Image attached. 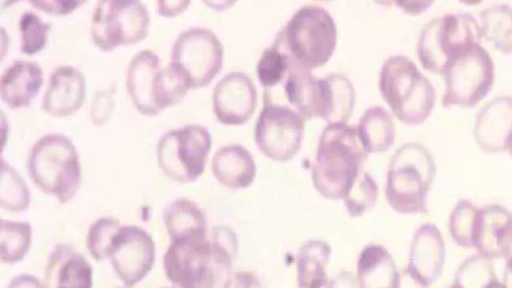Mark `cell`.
I'll return each instance as SVG.
<instances>
[{
	"mask_svg": "<svg viewBox=\"0 0 512 288\" xmlns=\"http://www.w3.org/2000/svg\"><path fill=\"white\" fill-rule=\"evenodd\" d=\"M43 84V70L28 60H15L3 71L0 79L2 101L11 109L28 107Z\"/></svg>",
	"mask_w": 512,
	"mask_h": 288,
	"instance_id": "obj_21",
	"label": "cell"
},
{
	"mask_svg": "<svg viewBox=\"0 0 512 288\" xmlns=\"http://www.w3.org/2000/svg\"><path fill=\"white\" fill-rule=\"evenodd\" d=\"M290 65L289 55L275 40L271 47L264 50L257 63V78L265 89H273L283 82Z\"/></svg>",
	"mask_w": 512,
	"mask_h": 288,
	"instance_id": "obj_30",
	"label": "cell"
},
{
	"mask_svg": "<svg viewBox=\"0 0 512 288\" xmlns=\"http://www.w3.org/2000/svg\"><path fill=\"white\" fill-rule=\"evenodd\" d=\"M32 242L30 223L1 219L0 260L15 264L28 253Z\"/></svg>",
	"mask_w": 512,
	"mask_h": 288,
	"instance_id": "obj_28",
	"label": "cell"
},
{
	"mask_svg": "<svg viewBox=\"0 0 512 288\" xmlns=\"http://www.w3.org/2000/svg\"><path fill=\"white\" fill-rule=\"evenodd\" d=\"M15 286H32V287H39L44 286L40 283V281L35 278L34 276L27 275V274H21L16 276L14 279H12L11 283L9 284V287H15Z\"/></svg>",
	"mask_w": 512,
	"mask_h": 288,
	"instance_id": "obj_39",
	"label": "cell"
},
{
	"mask_svg": "<svg viewBox=\"0 0 512 288\" xmlns=\"http://www.w3.org/2000/svg\"><path fill=\"white\" fill-rule=\"evenodd\" d=\"M263 101L254 129L255 144L267 158L277 162L289 161L301 148L305 119L286 103L265 95Z\"/></svg>",
	"mask_w": 512,
	"mask_h": 288,
	"instance_id": "obj_12",
	"label": "cell"
},
{
	"mask_svg": "<svg viewBox=\"0 0 512 288\" xmlns=\"http://www.w3.org/2000/svg\"><path fill=\"white\" fill-rule=\"evenodd\" d=\"M164 225L171 240L206 238V219L201 208L188 198L172 201L164 210Z\"/></svg>",
	"mask_w": 512,
	"mask_h": 288,
	"instance_id": "obj_24",
	"label": "cell"
},
{
	"mask_svg": "<svg viewBox=\"0 0 512 288\" xmlns=\"http://www.w3.org/2000/svg\"><path fill=\"white\" fill-rule=\"evenodd\" d=\"M150 17L140 0L105 4L97 2L91 19V38L102 51L133 45L149 32Z\"/></svg>",
	"mask_w": 512,
	"mask_h": 288,
	"instance_id": "obj_13",
	"label": "cell"
},
{
	"mask_svg": "<svg viewBox=\"0 0 512 288\" xmlns=\"http://www.w3.org/2000/svg\"><path fill=\"white\" fill-rule=\"evenodd\" d=\"M441 74L444 107L475 106L491 91L495 77L493 61L480 42L453 57Z\"/></svg>",
	"mask_w": 512,
	"mask_h": 288,
	"instance_id": "obj_10",
	"label": "cell"
},
{
	"mask_svg": "<svg viewBox=\"0 0 512 288\" xmlns=\"http://www.w3.org/2000/svg\"><path fill=\"white\" fill-rule=\"evenodd\" d=\"M236 253V246L214 237L171 240L163 256L164 274L176 287H227Z\"/></svg>",
	"mask_w": 512,
	"mask_h": 288,
	"instance_id": "obj_1",
	"label": "cell"
},
{
	"mask_svg": "<svg viewBox=\"0 0 512 288\" xmlns=\"http://www.w3.org/2000/svg\"><path fill=\"white\" fill-rule=\"evenodd\" d=\"M121 227L118 219L102 217L94 221L86 236V247L90 256L98 262L108 259L114 236Z\"/></svg>",
	"mask_w": 512,
	"mask_h": 288,
	"instance_id": "obj_33",
	"label": "cell"
},
{
	"mask_svg": "<svg viewBox=\"0 0 512 288\" xmlns=\"http://www.w3.org/2000/svg\"><path fill=\"white\" fill-rule=\"evenodd\" d=\"M276 41L297 65L312 70L325 65L337 45V28L328 11L315 5L297 10Z\"/></svg>",
	"mask_w": 512,
	"mask_h": 288,
	"instance_id": "obj_7",
	"label": "cell"
},
{
	"mask_svg": "<svg viewBox=\"0 0 512 288\" xmlns=\"http://www.w3.org/2000/svg\"><path fill=\"white\" fill-rule=\"evenodd\" d=\"M27 172L43 193L64 204L81 184V165L73 142L65 135L49 133L39 138L27 158Z\"/></svg>",
	"mask_w": 512,
	"mask_h": 288,
	"instance_id": "obj_3",
	"label": "cell"
},
{
	"mask_svg": "<svg viewBox=\"0 0 512 288\" xmlns=\"http://www.w3.org/2000/svg\"><path fill=\"white\" fill-rule=\"evenodd\" d=\"M92 267L86 258L69 244H57L50 252L44 272V287L92 286Z\"/></svg>",
	"mask_w": 512,
	"mask_h": 288,
	"instance_id": "obj_20",
	"label": "cell"
},
{
	"mask_svg": "<svg viewBox=\"0 0 512 288\" xmlns=\"http://www.w3.org/2000/svg\"><path fill=\"white\" fill-rule=\"evenodd\" d=\"M224 47L214 32L193 27L174 41L170 64L183 76L189 89L209 85L223 66Z\"/></svg>",
	"mask_w": 512,
	"mask_h": 288,
	"instance_id": "obj_11",
	"label": "cell"
},
{
	"mask_svg": "<svg viewBox=\"0 0 512 288\" xmlns=\"http://www.w3.org/2000/svg\"><path fill=\"white\" fill-rule=\"evenodd\" d=\"M211 171L215 179L230 189H244L255 180L257 167L251 153L238 144L219 148L213 155Z\"/></svg>",
	"mask_w": 512,
	"mask_h": 288,
	"instance_id": "obj_22",
	"label": "cell"
},
{
	"mask_svg": "<svg viewBox=\"0 0 512 288\" xmlns=\"http://www.w3.org/2000/svg\"><path fill=\"white\" fill-rule=\"evenodd\" d=\"M126 89L139 113L155 116L179 104L190 90L183 76L171 65L161 66L152 50H142L130 60Z\"/></svg>",
	"mask_w": 512,
	"mask_h": 288,
	"instance_id": "obj_4",
	"label": "cell"
},
{
	"mask_svg": "<svg viewBox=\"0 0 512 288\" xmlns=\"http://www.w3.org/2000/svg\"><path fill=\"white\" fill-rule=\"evenodd\" d=\"M496 282L490 258L481 254L467 259L455 277L457 286H490Z\"/></svg>",
	"mask_w": 512,
	"mask_h": 288,
	"instance_id": "obj_35",
	"label": "cell"
},
{
	"mask_svg": "<svg viewBox=\"0 0 512 288\" xmlns=\"http://www.w3.org/2000/svg\"><path fill=\"white\" fill-rule=\"evenodd\" d=\"M20 0H2V7L3 8H7V7H10L11 5L19 2Z\"/></svg>",
	"mask_w": 512,
	"mask_h": 288,
	"instance_id": "obj_44",
	"label": "cell"
},
{
	"mask_svg": "<svg viewBox=\"0 0 512 288\" xmlns=\"http://www.w3.org/2000/svg\"><path fill=\"white\" fill-rule=\"evenodd\" d=\"M86 81L83 73L69 65L55 68L45 90L42 109L54 117H67L83 105Z\"/></svg>",
	"mask_w": 512,
	"mask_h": 288,
	"instance_id": "obj_17",
	"label": "cell"
},
{
	"mask_svg": "<svg viewBox=\"0 0 512 288\" xmlns=\"http://www.w3.org/2000/svg\"><path fill=\"white\" fill-rule=\"evenodd\" d=\"M30 191L21 175L4 159L1 161L0 205L13 212H23L30 205Z\"/></svg>",
	"mask_w": 512,
	"mask_h": 288,
	"instance_id": "obj_29",
	"label": "cell"
},
{
	"mask_svg": "<svg viewBox=\"0 0 512 288\" xmlns=\"http://www.w3.org/2000/svg\"><path fill=\"white\" fill-rule=\"evenodd\" d=\"M434 1L435 0H391V3L406 14L417 16L427 11Z\"/></svg>",
	"mask_w": 512,
	"mask_h": 288,
	"instance_id": "obj_38",
	"label": "cell"
},
{
	"mask_svg": "<svg viewBox=\"0 0 512 288\" xmlns=\"http://www.w3.org/2000/svg\"><path fill=\"white\" fill-rule=\"evenodd\" d=\"M330 255L331 247L327 242L306 241L297 254V285L303 288L328 286L327 266Z\"/></svg>",
	"mask_w": 512,
	"mask_h": 288,
	"instance_id": "obj_25",
	"label": "cell"
},
{
	"mask_svg": "<svg viewBox=\"0 0 512 288\" xmlns=\"http://www.w3.org/2000/svg\"><path fill=\"white\" fill-rule=\"evenodd\" d=\"M436 166L432 155L419 143H406L392 155L385 183L389 206L401 214L427 211V195Z\"/></svg>",
	"mask_w": 512,
	"mask_h": 288,
	"instance_id": "obj_6",
	"label": "cell"
},
{
	"mask_svg": "<svg viewBox=\"0 0 512 288\" xmlns=\"http://www.w3.org/2000/svg\"><path fill=\"white\" fill-rule=\"evenodd\" d=\"M474 135L486 151L508 149L512 138V98L498 97L486 104L476 117Z\"/></svg>",
	"mask_w": 512,
	"mask_h": 288,
	"instance_id": "obj_18",
	"label": "cell"
},
{
	"mask_svg": "<svg viewBox=\"0 0 512 288\" xmlns=\"http://www.w3.org/2000/svg\"><path fill=\"white\" fill-rule=\"evenodd\" d=\"M50 26L37 14L25 11L19 20L20 50L31 56L41 52L47 44Z\"/></svg>",
	"mask_w": 512,
	"mask_h": 288,
	"instance_id": "obj_32",
	"label": "cell"
},
{
	"mask_svg": "<svg viewBox=\"0 0 512 288\" xmlns=\"http://www.w3.org/2000/svg\"><path fill=\"white\" fill-rule=\"evenodd\" d=\"M481 33L496 49L512 53V7L494 5L481 12Z\"/></svg>",
	"mask_w": 512,
	"mask_h": 288,
	"instance_id": "obj_27",
	"label": "cell"
},
{
	"mask_svg": "<svg viewBox=\"0 0 512 288\" xmlns=\"http://www.w3.org/2000/svg\"><path fill=\"white\" fill-rule=\"evenodd\" d=\"M482 37L479 23L467 13H449L430 20L422 29L417 55L422 67L442 73L447 63Z\"/></svg>",
	"mask_w": 512,
	"mask_h": 288,
	"instance_id": "obj_8",
	"label": "cell"
},
{
	"mask_svg": "<svg viewBox=\"0 0 512 288\" xmlns=\"http://www.w3.org/2000/svg\"><path fill=\"white\" fill-rule=\"evenodd\" d=\"M192 0H156L157 13L163 18H175L181 15Z\"/></svg>",
	"mask_w": 512,
	"mask_h": 288,
	"instance_id": "obj_37",
	"label": "cell"
},
{
	"mask_svg": "<svg viewBox=\"0 0 512 288\" xmlns=\"http://www.w3.org/2000/svg\"><path fill=\"white\" fill-rule=\"evenodd\" d=\"M211 146V134L200 124L169 130L156 145L158 166L171 180L192 183L203 174Z\"/></svg>",
	"mask_w": 512,
	"mask_h": 288,
	"instance_id": "obj_9",
	"label": "cell"
},
{
	"mask_svg": "<svg viewBox=\"0 0 512 288\" xmlns=\"http://www.w3.org/2000/svg\"><path fill=\"white\" fill-rule=\"evenodd\" d=\"M479 209L463 200L457 204L450 217V232L454 241L465 248H474Z\"/></svg>",
	"mask_w": 512,
	"mask_h": 288,
	"instance_id": "obj_34",
	"label": "cell"
},
{
	"mask_svg": "<svg viewBox=\"0 0 512 288\" xmlns=\"http://www.w3.org/2000/svg\"><path fill=\"white\" fill-rule=\"evenodd\" d=\"M512 244V214L492 205L479 209L474 248L488 258H506Z\"/></svg>",
	"mask_w": 512,
	"mask_h": 288,
	"instance_id": "obj_19",
	"label": "cell"
},
{
	"mask_svg": "<svg viewBox=\"0 0 512 288\" xmlns=\"http://www.w3.org/2000/svg\"><path fill=\"white\" fill-rule=\"evenodd\" d=\"M378 198V186L374 178L363 171L342 199L347 213L359 217L374 207Z\"/></svg>",
	"mask_w": 512,
	"mask_h": 288,
	"instance_id": "obj_31",
	"label": "cell"
},
{
	"mask_svg": "<svg viewBox=\"0 0 512 288\" xmlns=\"http://www.w3.org/2000/svg\"><path fill=\"white\" fill-rule=\"evenodd\" d=\"M134 0H98V2L105 3V4H116V3H125L130 2Z\"/></svg>",
	"mask_w": 512,
	"mask_h": 288,
	"instance_id": "obj_42",
	"label": "cell"
},
{
	"mask_svg": "<svg viewBox=\"0 0 512 288\" xmlns=\"http://www.w3.org/2000/svg\"><path fill=\"white\" fill-rule=\"evenodd\" d=\"M318 1H332V0H318Z\"/></svg>",
	"mask_w": 512,
	"mask_h": 288,
	"instance_id": "obj_46",
	"label": "cell"
},
{
	"mask_svg": "<svg viewBox=\"0 0 512 288\" xmlns=\"http://www.w3.org/2000/svg\"><path fill=\"white\" fill-rule=\"evenodd\" d=\"M87 0H28L30 5L34 8L52 15V16H65L80 6H82Z\"/></svg>",
	"mask_w": 512,
	"mask_h": 288,
	"instance_id": "obj_36",
	"label": "cell"
},
{
	"mask_svg": "<svg viewBox=\"0 0 512 288\" xmlns=\"http://www.w3.org/2000/svg\"><path fill=\"white\" fill-rule=\"evenodd\" d=\"M257 100V89L252 79L244 72L233 71L216 84L212 93V108L221 124L238 126L252 117Z\"/></svg>",
	"mask_w": 512,
	"mask_h": 288,
	"instance_id": "obj_15",
	"label": "cell"
},
{
	"mask_svg": "<svg viewBox=\"0 0 512 288\" xmlns=\"http://www.w3.org/2000/svg\"><path fill=\"white\" fill-rule=\"evenodd\" d=\"M360 287H399L400 275L388 250L380 244H367L357 261Z\"/></svg>",
	"mask_w": 512,
	"mask_h": 288,
	"instance_id": "obj_23",
	"label": "cell"
},
{
	"mask_svg": "<svg viewBox=\"0 0 512 288\" xmlns=\"http://www.w3.org/2000/svg\"><path fill=\"white\" fill-rule=\"evenodd\" d=\"M356 128L360 142L368 154L386 152L394 143V123L390 114L382 107L368 108L360 117Z\"/></svg>",
	"mask_w": 512,
	"mask_h": 288,
	"instance_id": "obj_26",
	"label": "cell"
},
{
	"mask_svg": "<svg viewBox=\"0 0 512 288\" xmlns=\"http://www.w3.org/2000/svg\"><path fill=\"white\" fill-rule=\"evenodd\" d=\"M506 270L504 280L506 281L507 286H512V260H506Z\"/></svg>",
	"mask_w": 512,
	"mask_h": 288,
	"instance_id": "obj_41",
	"label": "cell"
},
{
	"mask_svg": "<svg viewBox=\"0 0 512 288\" xmlns=\"http://www.w3.org/2000/svg\"><path fill=\"white\" fill-rule=\"evenodd\" d=\"M203 3L210 9L222 12L234 6L237 0H202Z\"/></svg>",
	"mask_w": 512,
	"mask_h": 288,
	"instance_id": "obj_40",
	"label": "cell"
},
{
	"mask_svg": "<svg viewBox=\"0 0 512 288\" xmlns=\"http://www.w3.org/2000/svg\"><path fill=\"white\" fill-rule=\"evenodd\" d=\"M155 243L144 229L121 226L111 243L108 260L118 279L125 286L142 281L151 271L155 262Z\"/></svg>",
	"mask_w": 512,
	"mask_h": 288,
	"instance_id": "obj_14",
	"label": "cell"
},
{
	"mask_svg": "<svg viewBox=\"0 0 512 288\" xmlns=\"http://www.w3.org/2000/svg\"><path fill=\"white\" fill-rule=\"evenodd\" d=\"M367 156L356 126L327 124L320 135L312 165L314 188L327 199H343L364 171Z\"/></svg>",
	"mask_w": 512,
	"mask_h": 288,
	"instance_id": "obj_2",
	"label": "cell"
},
{
	"mask_svg": "<svg viewBox=\"0 0 512 288\" xmlns=\"http://www.w3.org/2000/svg\"><path fill=\"white\" fill-rule=\"evenodd\" d=\"M378 85L382 98L400 122L418 125L430 116L436 100L435 90L406 56L394 55L385 60Z\"/></svg>",
	"mask_w": 512,
	"mask_h": 288,
	"instance_id": "obj_5",
	"label": "cell"
},
{
	"mask_svg": "<svg viewBox=\"0 0 512 288\" xmlns=\"http://www.w3.org/2000/svg\"><path fill=\"white\" fill-rule=\"evenodd\" d=\"M508 149H509V151H510V154L512 155V138H511V140H510V143H509Z\"/></svg>",
	"mask_w": 512,
	"mask_h": 288,
	"instance_id": "obj_45",
	"label": "cell"
},
{
	"mask_svg": "<svg viewBox=\"0 0 512 288\" xmlns=\"http://www.w3.org/2000/svg\"><path fill=\"white\" fill-rule=\"evenodd\" d=\"M460 3L465 5H477L481 3L483 0H458Z\"/></svg>",
	"mask_w": 512,
	"mask_h": 288,
	"instance_id": "obj_43",
	"label": "cell"
},
{
	"mask_svg": "<svg viewBox=\"0 0 512 288\" xmlns=\"http://www.w3.org/2000/svg\"><path fill=\"white\" fill-rule=\"evenodd\" d=\"M445 247L439 229L423 224L415 232L409 251L407 274L421 286L434 283L442 272Z\"/></svg>",
	"mask_w": 512,
	"mask_h": 288,
	"instance_id": "obj_16",
	"label": "cell"
}]
</instances>
